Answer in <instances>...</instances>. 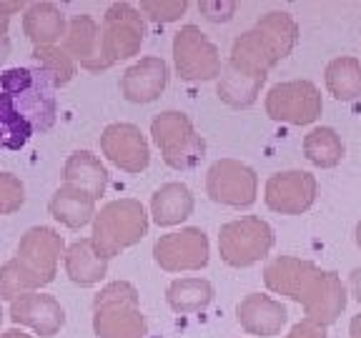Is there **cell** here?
I'll return each instance as SVG.
<instances>
[{
  "instance_id": "6da1fadb",
  "label": "cell",
  "mask_w": 361,
  "mask_h": 338,
  "mask_svg": "<svg viewBox=\"0 0 361 338\" xmlns=\"http://www.w3.org/2000/svg\"><path fill=\"white\" fill-rule=\"evenodd\" d=\"M56 88L35 65L0 70V148L20 151L56 125Z\"/></svg>"
},
{
  "instance_id": "7a4b0ae2",
  "label": "cell",
  "mask_w": 361,
  "mask_h": 338,
  "mask_svg": "<svg viewBox=\"0 0 361 338\" xmlns=\"http://www.w3.org/2000/svg\"><path fill=\"white\" fill-rule=\"evenodd\" d=\"M264 283L271 293L304 306L306 321L331 326L346 311V286L336 270H324L296 256H276L264 268Z\"/></svg>"
},
{
  "instance_id": "3957f363",
  "label": "cell",
  "mask_w": 361,
  "mask_h": 338,
  "mask_svg": "<svg viewBox=\"0 0 361 338\" xmlns=\"http://www.w3.org/2000/svg\"><path fill=\"white\" fill-rule=\"evenodd\" d=\"M93 331L98 338H146L148 323L133 283L113 281L96 293Z\"/></svg>"
},
{
  "instance_id": "277c9868",
  "label": "cell",
  "mask_w": 361,
  "mask_h": 338,
  "mask_svg": "<svg viewBox=\"0 0 361 338\" xmlns=\"http://www.w3.org/2000/svg\"><path fill=\"white\" fill-rule=\"evenodd\" d=\"M148 236V213L141 201L118 198L106 203L93 215V233L90 243L103 258L111 261L126 248L141 243Z\"/></svg>"
},
{
  "instance_id": "5b68a950",
  "label": "cell",
  "mask_w": 361,
  "mask_h": 338,
  "mask_svg": "<svg viewBox=\"0 0 361 338\" xmlns=\"http://www.w3.org/2000/svg\"><path fill=\"white\" fill-rule=\"evenodd\" d=\"M143 40H146V20L138 8H133L130 3L108 6L101 23V51H98L96 73L138 56Z\"/></svg>"
},
{
  "instance_id": "8992f818",
  "label": "cell",
  "mask_w": 361,
  "mask_h": 338,
  "mask_svg": "<svg viewBox=\"0 0 361 338\" xmlns=\"http://www.w3.org/2000/svg\"><path fill=\"white\" fill-rule=\"evenodd\" d=\"M153 143L173 170H191L206 156V141L198 135L193 120L180 111H164L151 120Z\"/></svg>"
},
{
  "instance_id": "52a82bcc",
  "label": "cell",
  "mask_w": 361,
  "mask_h": 338,
  "mask_svg": "<svg viewBox=\"0 0 361 338\" xmlns=\"http://www.w3.org/2000/svg\"><path fill=\"white\" fill-rule=\"evenodd\" d=\"M274 228L261 215H243L228 220L219 231V254L221 261L231 268H248L259 263L274 248Z\"/></svg>"
},
{
  "instance_id": "ba28073f",
  "label": "cell",
  "mask_w": 361,
  "mask_h": 338,
  "mask_svg": "<svg viewBox=\"0 0 361 338\" xmlns=\"http://www.w3.org/2000/svg\"><path fill=\"white\" fill-rule=\"evenodd\" d=\"M173 65L180 80L198 83V80L221 78L224 63L214 40L198 25L188 23L173 35Z\"/></svg>"
},
{
  "instance_id": "9c48e42d",
  "label": "cell",
  "mask_w": 361,
  "mask_h": 338,
  "mask_svg": "<svg viewBox=\"0 0 361 338\" xmlns=\"http://www.w3.org/2000/svg\"><path fill=\"white\" fill-rule=\"evenodd\" d=\"M266 115L276 123L309 125L324 111L322 90L311 80H283L266 93Z\"/></svg>"
},
{
  "instance_id": "30bf717a",
  "label": "cell",
  "mask_w": 361,
  "mask_h": 338,
  "mask_svg": "<svg viewBox=\"0 0 361 338\" xmlns=\"http://www.w3.org/2000/svg\"><path fill=\"white\" fill-rule=\"evenodd\" d=\"M206 193L221 206L251 208L259 196V175L236 158H221L206 173Z\"/></svg>"
},
{
  "instance_id": "8fae6325",
  "label": "cell",
  "mask_w": 361,
  "mask_h": 338,
  "mask_svg": "<svg viewBox=\"0 0 361 338\" xmlns=\"http://www.w3.org/2000/svg\"><path fill=\"white\" fill-rule=\"evenodd\" d=\"M153 258L169 273H180V270H201L209 265L211 243L209 236L196 228H180L176 233H166L153 243Z\"/></svg>"
},
{
  "instance_id": "7c38bea8",
  "label": "cell",
  "mask_w": 361,
  "mask_h": 338,
  "mask_svg": "<svg viewBox=\"0 0 361 338\" xmlns=\"http://www.w3.org/2000/svg\"><path fill=\"white\" fill-rule=\"evenodd\" d=\"M319 180L309 170H279L266 180L264 201L274 213L301 215L314 206Z\"/></svg>"
},
{
  "instance_id": "4fadbf2b",
  "label": "cell",
  "mask_w": 361,
  "mask_h": 338,
  "mask_svg": "<svg viewBox=\"0 0 361 338\" xmlns=\"http://www.w3.org/2000/svg\"><path fill=\"white\" fill-rule=\"evenodd\" d=\"M101 153L126 173H143L151 165L146 135L133 123H108L101 133Z\"/></svg>"
},
{
  "instance_id": "5bb4252c",
  "label": "cell",
  "mask_w": 361,
  "mask_h": 338,
  "mask_svg": "<svg viewBox=\"0 0 361 338\" xmlns=\"http://www.w3.org/2000/svg\"><path fill=\"white\" fill-rule=\"evenodd\" d=\"M11 318L16 326L33 328L40 338H53L66 326V311L51 293L35 291L11 301Z\"/></svg>"
},
{
  "instance_id": "9a60e30c",
  "label": "cell",
  "mask_w": 361,
  "mask_h": 338,
  "mask_svg": "<svg viewBox=\"0 0 361 338\" xmlns=\"http://www.w3.org/2000/svg\"><path fill=\"white\" fill-rule=\"evenodd\" d=\"M61 256H66V241L51 225H33L23 233L18 243V258L28 263L48 283L56 281Z\"/></svg>"
},
{
  "instance_id": "2e32d148",
  "label": "cell",
  "mask_w": 361,
  "mask_h": 338,
  "mask_svg": "<svg viewBox=\"0 0 361 338\" xmlns=\"http://www.w3.org/2000/svg\"><path fill=\"white\" fill-rule=\"evenodd\" d=\"M169 63L158 56H146L121 75V96L128 103H153L169 85Z\"/></svg>"
},
{
  "instance_id": "e0dca14e",
  "label": "cell",
  "mask_w": 361,
  "mask_h": 338,
  "mask_svg": "<svg viewBox=\"0 0 361 338\" xmlns=\"http://www.w3.org/2000/svg\"><path fill=\"white\" fill-rule=\"evenodd\" d=\"M236 318L241 328L251 336H279L288 321V311L281 301L264 296V293H248L238 301Z\"/></svg>"
},
{
  "instance_id": "ac0fdd59",
  "label": "cell",
  "mask_w": 361,
  "mask_h": 338,
  "mask_svg": "<svg viewBox=\"0 0 361 338\" xmlns=\"http://www.w3.org/2000/svg\"><path fill=\"white\" fill-rule=\"evenodd\" d=\"M61 48L75 63H80V68L96 73L98 51H101V25L96 23V18L88 15V13H80V15L71 18L66 25V35H63Z\"/></svg>"
},
{
  "instance_id": "d6986e66",
  "label": "cell",
  "mask_w": 361,
  "mask_h": 338,
  "mask_svg": "<svg viewBox=\"0 0 361 338\" xmlns=\"http://www.w3.org/2000/svg\"><path fill=\"white\" fill-rule=\"evenodd\" d=\"M66 276L80 288L98 286L108 273V258L98 254L90 238H78L66 248Z\"/></svg>"
},
{
  "instance_id": "ffe728a7",
  "label": "cell",
  "mask_w": 361,
  "mask_h": 338,
  "mask_svg": "<svg viewBox=\"0 0 361 338\" xmlns=\"http://www.w3.org/2000/svg\"><path fill=\"white\" fill-rule=\"evenodd\" d=\"M63 180L68 186H75L90 196L103 198L108 191V170L101 163V158L90 151H73L66 158L63 165Z\"/></svg>"
},
{
  "instance_id": "44dd1931",
  "label": "cell",
  "mask_w": 361,
  "mask_h": 338,
  "mask_svg": "<svg viewBox=\"0 0 361 338\" xmlns=\"http://www.w3.org/2000/svg\"><path fill=\"white\" fill-rule=\"evenodd\" d=\"M193 206H196V198H193L191 188L178 180L164 183L151 196V215L161 228L183 223L193 213Z\"/></svg>"
},
{
  "instance_id": "7402d4cb",
  "label": "cell",
  "mask_w": 361,
  "mask_h": 338,
  "mask_svg": "<svg viewBox=\"0 0 361 338\" xmlns=\"http://www.w3.org/2000/svg\"><path fill=\"white\" fill-rule=\"evenodd\" d=\"M66 25V15L53 3H30L23 11V33L28 35V40L35 48L56 45L58 40H63Z\"/></svg>"
},
{
  "instance_id": "603a6c76",
  "label": "cell",
  "mask_w": 361,
  "mask_h": 338,
  "mask_svg": "<svg viewBox=\"0 0 361 338\" xmlns=\"http://www.w3.org/2000/svg\"><path fill=\"white\" fill-rule=\"evenodd\" d=\"M48 211H51V215L58 223L78 231V228L88 225L93 220V215H96V198L80 191V188L63 183L48 201Z\"/></svg>"
},
{
  "instance_id": "cb8c5ba5",
  "label": "cell",
  "mask_w": 361,
  "mask_h": 338,
  "mask_svg": "<svg viewBox=\"0 0 361 338\" xmlns=\"http://www.w3.org/2000/svg\"><path fill=\"white\" fill-rule=\"evenodd\" d=\"M254 30L259 33L261 43L269 48V53L276 63L291 56V51L299 43V23L283 11H271L266 15H261L256 20Z\"/></svg>"
},
{
  "instance_id": "d4e9b609",
  "label": "cell",
  "mask_w": 361,
  "mask_h": 338,
  "mask_svg": "<svg viewBox=\"0 0 361 338\" xmlns=\"http://www.w3.org/2000/svg\"><path fill=\"white\" fill-rule=\"evenodd\" d=\"M266 78L261 75L243 73L238 68H233L231 63H224L221 68V78H219V98L231 108H251L259 98L261 88H264Z\"/></svg>"
},
{
  "instance_id": "484cf974",
  "label": "cell",
  "mask_w": 361,
  "mask_h": 338,
  "mask_svg": "<svg viewBox=\"0 0 361 338\" xmlns=\"http://www.w3.org/2000/svg\"><path fill=\"white\" fill-rule=\"evenodd\" d=\"M326 90L336 101H356L361 96V61L354 56H338L324 70Z\"/></svg>"
},
{
  "instance_id": "4316f807",
  "label": "cell",
  "mask_w": 361,
  "mask_h": 338,
  "mask_svg": "<svg viewBox=\"0 0 361 338\" xmlns=\"http://www.w3.org/2000/svg\"><path fill=\"white\" fill-rule=\"evenodd\" d=\"M166 301L176 313H198L214 301V286L206 278H176L166 288Z\"/></svg>"
},
{
  "instance_id": "83f0119b",
  "label": "cell",
  "mask_w": 361,
  "mask_h": 338,
  "mask_svg": "<svg viewBox=\"0 0 361 338\" xmlns=\"http://www.w3.org/2000/svg\"><path fill=\"white\" fill-rule=\"evenodd\" d=\"M304 156L316 168H336L344 158V143L341 135L329 125L309 130L304 138Z\"/></svg>"
},
{
  "instance_id": "f1b7e54d",
  "label": "cell",
  "mask_w": 361,
  "mask_h": 338,
  "mask_svg": "<svg viewBox=\"0 0 361 338\" xmlns=\"http://www.w3.org/2000/svg\"><path fill=\"white\" fill-rule=\"evenodd\" d=\"M43 286H48V281L38 276L28 263H23L18 256L0 265V299L3 301H16L18 296L35 293Z\"/></svg>"
},
{
  "instance_id": "f546056e",
  "label": "cell",
  "mask_w": 361,
  "mask_h": 338,
  "mask_svg": "<svg viewBox=\"0 0 361 338\" xmlns=\"http://www.w3.org/2000/svg\"><path fill=\"white\" fill-rule=\"evenodd\" d=\"M30 58H33V65L38 68L40 73H45V78L51 80L56 90L71 83L73 75H75V70H78V63L68 56L61 45H43V48H33Z\"/></svg>"
},
{
  "instance_id": "4dcf8cb0",
  "label": "cell",
  "mask_w": 361,
  "mask_h": 338,
  "mask_svg": "<svg viewBox=\"0 0 361 338\" xmlns=\"http://www.w3.org/2000/svg\"><path fill=\"white\" fill-rule=\"evenodd\" d=\"M25 203V186L16 173L0 170V215H11L23 208Z\"/></svg>"
},
{
  "instance_id": "1f68e13d",
  "label": "cell",
  "mask_w": 361,
  "mask_h": 338,
  "mask_svg": "<svg viewBox=\"0 0 361 338\" xmlns=\"http://www.w3.org/2000/svg\"><path fill=\"white\" fill-rule=\"evenodd\" d=\"M186 11H188L186 0H164V3H151V0H146V3H141V13H146V15L156 23H173Z\"/></svg>"
},
{
  "instance_id": "d6a6232c",
  "label": "cell",
  "mask_w": 361,
  "mask_h": 338,
  "mask_svg": "<svg viewBox=\"0 0 361 338\" xmlns=\"http://www.w3.org/2000/svg\"><path fill=\"white\" fill-rule=\"evenodd\" d=\"M201 13L209 20H228V18L233 15V11H236V3H201Z\"/></svg>"
},
{
  "instance_id": "836d02e7",
  "label": "cell",
  "mask_w": 361,
  "mask_h": 338,
  "mask_svg": "<svg viewBox=\"0 0 361 338\" xmlns=\"http://www.w3.org/2000/svg\"><path fill=\"white\" fill-rule=\"evenodd\" d=\"M283 338H326V328L324 326H316L311 321H299L296 326H291V331L286 333Z\"/></svg>"
},
{
  "instance_id": "e575fe53",
  "label": "cell",
  "mask_w": 361,
  "mask_h": 338,
  "mask_svg": "<svg viewBox=\"0 0 361 338\" xmlns=\"http://www.w3.org/2000/svg\"><path fill=\"white\" fill-rule=\"evenodd\" d=\"M20 11H23V3H16V0H0V38H8L11 18Z\"/></svg>"
},
{
  "instance_id": "d590c367",
  "label": "cell",
  "mask_w": 361,
  "mask_h": 338,
  "mask_svg": "<svg viewBox=\"0 0 361 338\" xmlns=\"http://www.w3.org/2000/svg\"><path fill=\"white\" fill-rule=\"evenodd\" d=\"M349 286H351V293H354V299L361 303V265H356V268L351 270Z\"/></svg>"
},
{
  "instance_id": "8d00e7d4",
  "label": "cell",
  "mask_w": 361,
  "mask_h": 338,
  "mask_svg": "<svg viewBox=\"0 0 361 338\" xmlns=\"http://www.w3.org/2000/svg\"><path fill=\"white\" fill-rule=\"evenodd\" d=\"M349 336L351 338H361V313L351 318V323H349Z\"/></svg>"
},
{
  "instance_id": "74e56055",
  "label": "cell",
  "mask_w": 361,
  "mask_h": 338,
  "mask_svg": "<svg viewBox=\"0 0 361 338\" xmlns=\"http://www.w3.org/2000/svg\"><path fill=\"white\" fill-rule=\"evenodd\" d=\"M11 56V38H0V65Z\"/></svg>"
},
{
  "instance_id": "f35d334b",
  "label": "cell",
  "mask_w": 361,
  "mask_h": 338,
  "mask_svg": "<svg viewBox=\"0 0 361 338\" xmlns=\"http://www.w3.org/2000/svg\"><path fill=\"white\" fill-rule=\"evenodd\" d=\"M0 338H33V336H28V333L20 331V328H11V331L0 333Z\"/></svg>"
},
{
  "instance_id": "ab89813d",
  "label": "cell",
  "mask_w": 361,
  "mask_h": 338,
  "mask_svg": "<svg viewBox=\"0 0 361 338\" xmlns=\"http://www.w3.org/2000/svg\"><path fill=\"white\" fill-rule=\"evenodd\" d=\"M356 246L361 248V220L356 223Z\"/></svg>"
},
{
  "instance_id": "60d3db41",
  "label": "cell",
  "mask_w": 361,
  "mask_h": 338,
  "mask_svg": "<svg viewBox=\"0 0 361 338\" xmlns=\"http://www.w3.org/2000/svg\"><path fill=\"white\" fill-rule=\"evenodd\" d=\"M0 326H3V308H0Z\"/></svg>"
}]
</instances>
